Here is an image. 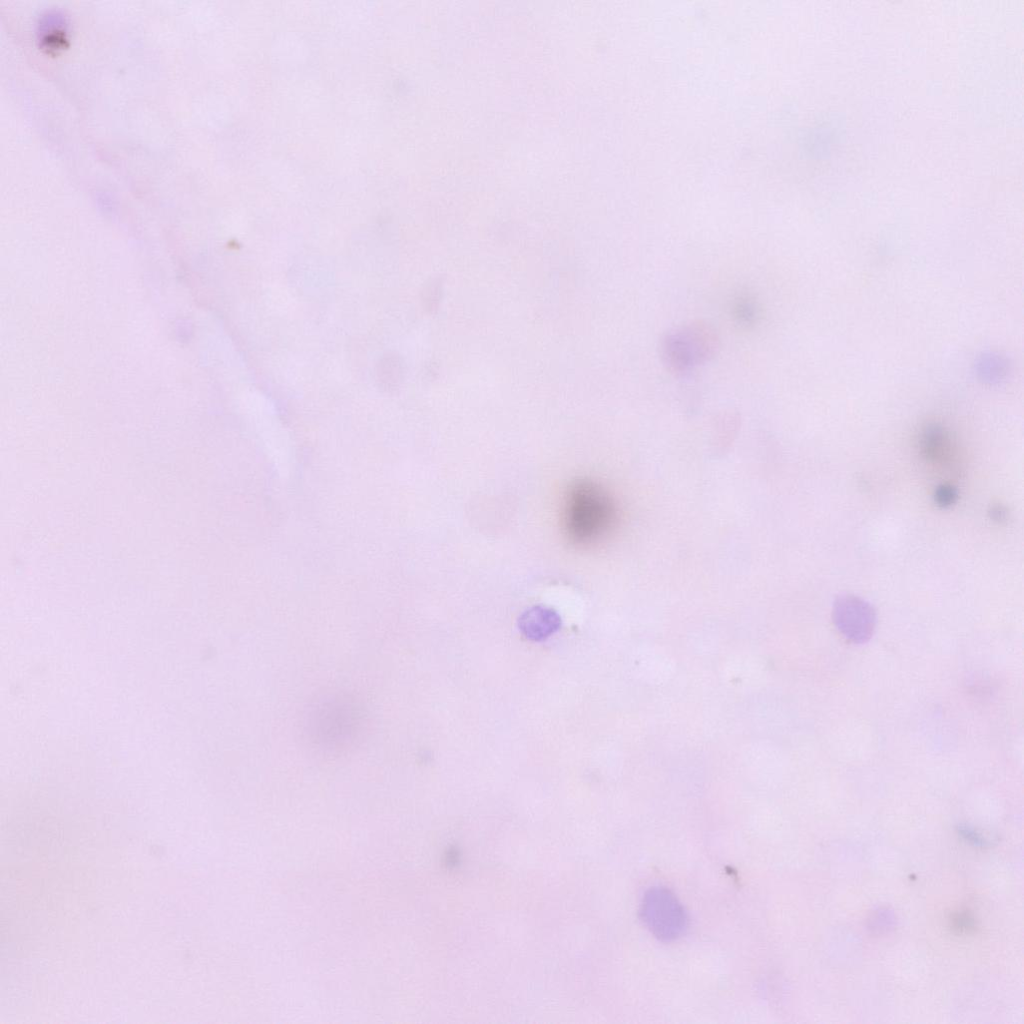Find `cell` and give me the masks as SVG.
<instances>
[{
  "instance_id": "obj_1",
  "label": "cell",
  "mask_w": 1024,
  "mask_h": 1024,
  "mask_svg": "<svg viewBox=\"0 0 1024 1024\" xmlns=\"http://www.w3.org/2000/svg\"><path fill=\"white\" fill-rule=\"evenodd\" d=\"M617 520L614 498L598 483L581 479L568 488L564 527L574 544L586 546L603 540L615 528Z\"/></svg>"
},
{
  "instance_id": "obj_2",
  "label": "cell",
  "mask_w": 1024,
  "mask_h": 1024,
  "mask_svg": "<svg viewBox=\"0 0 1024 1024\" xmlns=\"http://www.w3.org/2000/svg\"><path fill=\"white\" fill-rule=\"evenodd\" d=\"M361 708L344 696H327L308 710V737L318 748L338 751L350 746L363 726Z\"/></svg>"
},
{
  "instance_id": "obj_3",
  "label": "cell",
  "mask_w": 1024,
  "mask_h": 1024,
  "mask_svg": "<svg viewBox=\"0 0 1024 1024\" xmlns=\"http://www.w3.org/2000/svg\"><path fill=\"white\" fill-rule=\"evenodd\" d=\"M721 346L716 329L702 320L691 321L668 331L660 343V357L666 369L684 375L709 362Z\"/></svg>"
},
{
  "instance_id": "obj_4",
  "label": "cell",
  "mask_w": 1024,
  "mask_h": 1024,
  "mask_svg": "<svg viewBox=\"0 0 1024 1024\" xmlns=\"http://www.w3.org/2000/svg\"><path fill=\"white\" fill-rule=\"evenodd\" d=\"M640 917L650 933L662 942L682 937L688 927L685 908L675 894L665 887L647 890L640 905Z\"/></svg>"
},
{
  "instance_id": "obj_5",
  "label": "cell",
  "mask_w": 1024,
  "mask_h": 1024,
  "mask_svg": "<svg viewBox=\"0 0 1024 1024\" xmlns=\"http://www.w3.org/2000/svg\"><path fill=\"white\" fill-rule=\"evenodd\" d=\"M832 618L839 633L857 645L867 643L876 628V612L866 600L852 595H839L833 604Z\"/></svg>"
},
{
  "instance_id": "obj_6",
  "label": "cell",
  "mask_w": 1024,
  "mask_h": 1024,
  "mask_svg": "<svg viewBox=\"0 0 1024 1024\" xmlns=\"http://www.w3.org/2000/svg\"><path fill=\"white\" fill-rule=\"evenodd\" d=\"M561 626L560 615L552 608L537 605L525 610L518 619L521 633L531 641H542Z\"/></svg>"
},
{
  "instance_id": "obj_7",
  "label": "cell",
  "mask_w": 1024,
  "mask_h": 1024,
  "mask_svg": "<svg viewBox=\"0 0 1024 1024\" xmlns=\"http://www.w3.org/2000/svg\"><path fill=\"white\" fill-rule=\"evenodd\" d=\"M947 440L946 433L941 427L929 426L923 431L920 439L922 452L925 456L936 459L943 453Z\"/></svg>"
},
{
  "instance_id": "obj_8",
  "label": "cell",
  "mask_w": 1024,
  "mask_h": 1024,
  "mask_svg": "<svg viewBox=\"0 0 1024 1024\" xmlns=\"http://www.w3.org/2000/svg\"><path fill=\"white\" fill-rule=\"evenodd\" d=\"M957 498V490L950 484L939 485L934 492V500L936 504L943 508L953 505Z\"/></svg>"
},
{
  "instance_id": "obj_9",
  "label": "cell",
  "mask_w": 1024,
  "mask_h": 1024,
  "mask_svg": "<svg viewBox=\"0 0 1024 1024\" xmlns=\"http://www.w3.org/2000/svg\"><path fill=\"white\" fill-rule=\"evenodd\" d=\"M735 308L736 315L739 317L742 323L750 324L752 323V321L755 320V316L757 315V309L754 302H752L750 299H740V301L736 304Z\"/></svg>"
},
{
  "instance_id": "obj_10",
  "label": "cell",
  "mask_w": 1024,
  "mask_h": 1024,
  "mask_svg": "<svg viewBox=\"0 0 1024 1024\" xmlns=\"http://www.w3.org/2000/svg\"><path fill=\"white\" fill-rule=\"evenodd\" d=\"M990 516L995 521L1000 522V521H1003V520L1006 519L1007 512H1006V510L1002 506H995V507L992 508V510L990 512Z\"/></svg>"
}]
</instances>
